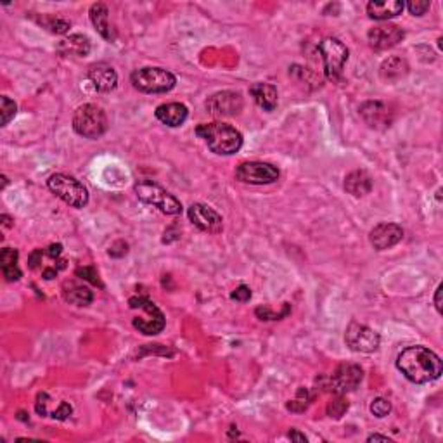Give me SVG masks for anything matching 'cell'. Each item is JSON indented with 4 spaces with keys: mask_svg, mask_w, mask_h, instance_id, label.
<instances>
[{
    "mask_svg": "<svg viewBox=\"0 0 443 443\" xmlns=\"http://www.w3.org/2000/svg\"><path fill=\"white\" fill-rule=\"evenodd\" d=\"M397 367L408 381L424 384L442 376V359L426 346H408L397 356Z\"/></svg>",
    "mask_w": 443,
    "mask_h": 443,
    "instance_id": "1",
    "label": "cell"
},
{
    "mask_svg": "<svg viewBox=\"0 0 443 443\" xmlns=\"http://www.w3.org/2000/svg\"><path fill=\"white\" fill-rule=\"evenodd\" d=\"M196 135L203 138L208 149L218 156L235 154L242 145L241 132L232 125L222 123V121L197 125Z\"/></svg>",
    "mask_w": 443,
    "mask_h": 443,
    "instance_id": "2",
    "label": "cell"
},
{
    "mask_svg": "<svg viewBox=\"0 0 443 443\" xmlns=\"http://www.w3.org/2000/svg\"><path fill=\"white\" fill-rule=\"evenodd\" d=\"M134 89L144 93H166L177 85V78L173 73L163 68H141L135 69L130 76Z\"/></svg>",
    "mask_w": 443,
    "mask_h": 443,
    "instance_id": "3",
    "label": "cell"
},
{
    "mask_svg": "<svg viewBox=\"0 0 443 443\" xmlns=\"http://www.w3.org/2000/svg\"><path fill=\"white\" fill-rule=\"evenodd\" d=\"M73 130L85 138H99L107 130V116L102 107L83 104L73 114Z\"/></svg>",
    "mask_w": 443,
    "mask_h": 443,
    "instance_id": "4",
    "label": "cell"
},
{
    "mask_svg": "<svg viewBox=\"0 0 443 443\" xmlns=\"http://www.w3.org/2000/svg\"><path fill=\"white\" fill-rule=\"evenodd\" d=\"M47 187L52 194L73 208H83L89 203V190L80 180L66 173H54L48 177Z\"/></svg>",
    "mask_w": 443,
    "mask_h": 443,
    "instance_id": "5",
    "label": "cell"
},
{
    "mask_svg": "<svg viewBox=\"0 0 443 443\" xmlns=\"http://www.w3.org/2000/svg\"><path fill=\"white\" fill-rule=\"evenodd\" d=\"M135 194L141 201L151 204V206L158 208L161 213L165 215H180L182 213V204L177 199L173 194L163 189L158 183L151 182V180H141L135 183L134 187Z\"/></svg>",
    "mask_w": 443,
    "mask_h": 443,
    "instance_id": "6",
    "label": "cell"
},
{
    "mask_svg": "<svg viewBox=\"0 0 443 443\" xmlns=\"http://www.w3.org/2000/svg\"><path fill=\"white\" fill-rule=\"evenodd\" d=\"M318 52L324 62V73L327 80L338 82L343 75V68L348 61V47L338 38L327 37L318 44Z\"/></svg>",
    "mask_w": 443,
    "mask_h": 443,
    "instance_id": "7",
    "label": "cell"
},
{
    "mask_svg": "<svg viewBox=\"0 0 443 443\" xmlns=\"http://www.w3.org/2000/svg\"><path fill=\"white\" fill-rule=\"evenodd\" d=\"M130 308H141L145 311V317L134 318V327L145 336H154L165 329V315L163 311L145 296H134L128 300Z\"/></svg>",
    "mask_w": 443,
    "mask_h": 443,
    "instance_id": "8",
    "label": "cell"
},
{
    "mask_svg": "<svg viewBox=\"0 0 443 443\" xmlns=\"http://www.w3.org/2000/svg\"><path fill=\"white\" fill-rule=\"evenodd\" d=\"M235 179L239 182L253 183V186H265L273 183L279 179V168L272 163L263 161H246L235 168Z\"/></svg>",
    "mask_w": 443,
    "mask_h": 443,
    "instance_id": "9",
    "label": "cell"
},
{
    "mask_svg": "<svg viewBox=\"0 0 443 443\" xmlns=\"http://www.w3.org/2000/svg\"><path fill=\"white\" fill-rule=\"evenodd\" d=\"M345 343L352 352L356 353H374L379 348V334L374 329L360 324V322H350L345 332Z\"/></svg>",
    "mask_w": 443,
    "mask_h": 443,
    "instance_id": "10",
    "label": "cell"
},
{
    "mask_svg": "<svg viewBox=\"0 0 443 443\" xmlns=\"http://www.w3.org/2000/svg\"><path fill=\"white\" fill-rule=\"evenodd\" d=\"M363 370L356 363H339L334 372L329 377V388L338 395H345L353 391L362 383Z\"/></svg>",
    "mask_w": 443,
    "mask_h": 443,
    "instance_id": "11",
    "label": "cell"
},
{
    "mask_svg": "<svg viewBox=\"0 0 443 443\" xmlns=\"http://www.w3.org/2000/svg\"><path fill=\"white\" fill-rule=\"evenodd\" d=\"M242 97L239 92H232V90H224V92H217L206 100V111L213 116H235L241 113Z\"/></svg>",
    "mask_w": 443,
    "mask_h": 443,
    "instance_id": "12",
    "label": "cell"
},
{
    "mask_svg": "<svg viewBox=\"0 0 443 443\" xmlns=\"http://www.w3.org/2000/svg\"><path fill=\"white\" fill-rule=\"evenodd\" d=\"M187 217L192 222V225H196L199 230L208 232V234H220L224 230V220H222V217L213 208L206 206V204H190L189 210H187Z\"/></svg>",
    "mask_w": 443,
    "mask_h": 443,
    "instance_id": "13",
    "label": "cell"
},
{
    "mask_svg": "<svg viewBox=\"0 0 443 443\" xmlns=\"http://www.w3.org/2000/svg\"><path fill=\"white\" fill-rule=\"evenodd\" d=\"M362 120L374 130H386L393 123V111L381 100H367L359 107Z\"/></svg>",
    "mask_w": 443,
    "mask_h": 443,
    "instance_id": "14",
    "label": "cell"
},
{
    "mask_svg": "<svg viewBox=\"0 0 443 443\" xmlns=\"http://www.w3.org/2000/svg\"><path fill=\"white\" fill-rule=\"evenodd\" d=\"M405 33L400 26L397 24H379V26L370 28L369 33H367V40L369 45L376 51H388V48L395 47V45L400 44L404 40Z\"/></svg>",
    "mask_w": 443,
    "mask_h": 443,
    "instance_id": "15",
    "label": "cell"
},
{
    "mask_svg": "<svg viewBox=\"0 0 443 443\" xmlns=\"http://www.w3.org/2000/svg\"><path fill=\"white\" fill-rule=\"evenodd\" d=\"M404 237V228L398 224H391V222H383L377 224L376 227L370 230L369 241L377 251H384V249L393 248L395 244L401 241Z\"/></svg>",
    "mask_w": 443,
    "mask_h": 443,
    "instance_id": "16",
    "label": "cell"
},
{
    "mask_svg": "<svg viewBox=\"0 0 443 443\" xmlns=\"http://www.w3.org/2000/svg\"><path fill=\"white\" fill-rule=\"evenodd\" d=\"M87 76L97 92H111L118 85L116 71L106 62H97V64L90 66Z\"/></svg>",
    "mask_w": 443,
    "mask_h": 443,
    "instance_id": "17",
    "label": "cell"
},
{
    "mask_svg": "<svg viewBox=\"0 0 443 443\" xmlns=\"http://www.w3.org/2000/svg\"><path fill=\"white\" fill-rule=\"evenodd\" d=\"M249 96L253 97L256 104L262 107L263 111H273L279 102V93H277V87L272 83L256 82L249 87Z\"/></svg>",
    "mask_w": 443,
    "mask_h": 443,
    "instance_id": "18",
    "label": "cell"
},
{
    "mask_svg": "<svg viewBox=\"0 0 443 443\" xmlns=\"http://www.w3.org/2000/svg\"><path fill=\"white\" fill-rule=\"evenodd\" d=\"M154 114L163 125L175 128L180 127V125L187 120L189 111H187V107L180 102H166L156 107Z\"/></svg>",
    "mask_w": 443,
    "mask_h": 443,
    "instance_id": "19",
    "label": "cell"
},
{
    "mask_svg": "<svg viewBox=\"0 0 443 443\" xmlns=\"http://www.w3.org/2000/svg\"><path fill=\"white\" fill-rule=\"evenodd\" d=\"M405 9V3L401 0H384V2H369L367 3V14L370 19L388 21L391 17H397Z\"/></svg>",
    "mask_w": 443,
    "mask_h": 443,
    "instance_id": "20",
    "label": "cell"
},
{
    "mask_svg": "<svg viewBox=\"0 0 443 443\" xmlns=\"http://www.w3.org/2000/svg\"><path fill=\"white\" fill-rule=\"evenodd\" d=\"M408 73V64L404 57L400 55H391V57L384 59L383 64L379 68L381 80L388 83H395L398 80L405 78Z\"/></svg>",
    "mask_w": 443,
    "mask_h": 443,
    "instance_id": "21",
    "label": "cell"
},
{
    "mask_svg": "<svg viewBox=\"0 0 443 443\" xmlns=\"http://www.w3.org/2000/svg\"><path fill=\"white\" fill-rule=\"evenodd\" d=\"M345 190L355 197H362L372 190V179L363 170H355L345 179Z\"/></svg>",
    "mask_w": 443,
    "mask_h": 443,
    "instance_id": "22",
    "label": "cell"
},
{
    "mask_svg": "<svg viewBox=\"0 0 443 443\" xmlns=\"http://www.w3.org/2000/svg\"><path fill=\"white\" fill-rule=\"evenodd\" d=\"M90 21H92L93 28L97 30V33L100 35L102 38L106 40H114V33L111 30V24H109V10H107L106 3H93L90 7Z\"/></svg>",
    "mask_w": 443,
    "mask_h": 443,
    "instance_id": "23",
    "label": "cell"
},
{
    "mask_svg": "<svg viewBox=\"0 0 443 443\" xmlns=\"http://www.w3.org/2000/svg\"><path fill=\"white\" fill-rule=\"evenodd\" d=\"M62 296H64V300L68 303L76 305V307H87L93 300L92 291L87 286H82V284L76 282H66L62 286Z\"/></svg>",
    "mask_w": 443,
    "mask_h": 443,
    "instance_id": "24",
    "label": "cell"
},
{
    "mask_svg": "<svg viewBox=\"0 0 443 443\" xmlns=\"http://www.w3.org/2000/svg\"><path fill=\"white\" fill-rule=\"evenodd\" d=\"M17 258H19V253L17 249L12 248H3L0 251V266H2V273L6 277L7 282H14V280L21 279V269L17 266Z\"/></svg>",
    "mask_w": 443,
    "mask_h": 443,
    "instance_id": "25",
    "label": "cell"
},
{
    "mask_svg": "<svg viewBox=\"0 0 443 443\" xmlns=\"http://www.w3.org/2000/svg\"><path fill=\"white\" fill-rule=\"evenodd\" d=\"M59 48L64 54H75L80 55V57H85L90 52V42L85 35H69L66 40L61 42Z\"/></svg>",
    "mask_w": 443,
    "mask_h": 443,
    "instance_id": "26",
    "label": "cell"
},
{
    "mask_svg": "<svg viewBox=\"0 0 443 443\" xmlns=\"http://www.w3.org/2000/svg\"><path fill=\"white\" fill-rule=\"evenodd\" d=\"M37 21L42 24V26L47 28L48 31H52V33H57V35L66 33V31H68L69 28H71V24H69L66 19H61V17L42 16V17H38Z\"/></svg>",
    "mask_w": 443,
    "mask_h": 443,
    "instance_id": "27",
    "label": "cell"
},
{
    "mask_svg": "<svg viewBox=\"0 0 443 443\" xmlns=\"http://www.w3.org/2000/svg\"><path fill=\"white\" fill-rule=\"evenodd\" d=\"M289 311H291V305L284 303L282 310L280 311H273L270 307H258L255 310V314H256V317L262 318V320H279V318L286 317Z\"/></svg>",
    "mask_w": 443,
    "mask_h": 443,
    "instance_id": "28",
    "label": "cell"
},
{
    "mask_svg": "<svg viewBox=\"0 0 443 443\" xmlns=\"http://www.w3.org/2000/svg\"><path fill=\"white\" fill-rule=\"evenodd\" d=\"M16 111H17V106L14 100H10L7 96L0 97V116H2L0 123H2V127H6V125L16 116Z\"/></svg>",
    "mask_w": 443,
    "mask_h": 443,
    "instance_id": "29",
    "label": "cell"
},
{
    "mask_svg": "<svg viewBox=\"0 0 443 443\" xmlns=\"http://www.w3.org/2000/svg\"><path fill=\"white\" fill-rule=\"evenodd\" d=\"M310 400L311 398H310V393H308L307 388H300L296 393V398L287 404V408L293 412H305L308 408V405H310Z\"/></svg>",
    "mask_w": 443,
    "mask_h": 443,
    "instance_id": "30",
    "label": "cell"
},
{
    "mask_svg": "<svg viewBox=\"0 0 443 443\" xmlns=\"http://www.w3.org/2000/svg\"><path fill=\"white\" fill-rule=\"evenodd\" d=\"M346 410H348V400H345V397H343V395L336 393L334 400L329 401V405H327V415L329 417L339 419Z\"/></svg>",
    "mask_w": 443,
    "mask_h": 443,
    "instance_id": "31",
    "label": "cell"
},
{
    "mask_svg": "<svg viewBox=\"0 0 443 443\" xmlns=\"http://www.w3.org/2000/svg\"><path fill=\"white\" fill-rule=\"evenodd\" d=\"M370 412H372V415H376V417H386L388 414L391 412V401L388 400V398H376V400H372V404H370Z\"/></svg>",
    "mask_w": 443,
    "mask_h": 443,
    "instance_id": "32",
    "label": "cell"
},
{
    "mask_svg": "<svg viewBox=\"0 0 443 443\" xmlns=\"http://www.w3.org/2000/svg\"><path fill=\"white\" fill-rule=\"evenodd\" d=\"M405 7H407L412 16H422V14L428 12L431 2H428V0H412V2L405 3Z\"/></svg>",
    "mask_w": 443,
    "mask_h": 443,
    "instance_id": "33",
    "label": "cell"
},
{
    "mask_svg": "<svg viewBox=\"0 0 443 443\" xmlns=\"http://www.w3.org/2000/svg\"><path fill=\"white\" fill-rule=\"evenodd\" d=\"M76 275H78L80 279H85V280H89V282H92L93 286L102 287V282L99 280V275H97V272L93 266H83V269H78L76 270Z\"/></svg>",
    "mask_w": 443,
    "mask_h": 443,
    "instance_id": "34",
    "label": "cell"
},
{
    "mask_svg": "<svg viewBox=\"0 0 443 443\" xmlns=\"http://www.w3.org/2000/svg\"><path fill=\"white\" fill-rule=\"evenodd\" d=\"M71 412H73L71 405L66 404V401H61V404H59V407L51 414V417L59 419V421H64V419H68L69 415H71Z\"/></svg>",
    "mask_w": 443,
    "mask_h": 443,
    "instance_id": "35",
    "label": "cell"
},
{
    "mask_svg": "<svg viewBox=\"0 0 443 443\" xmlns=\"http://www.w3.org/2000/svg\"><path fill=\"white\" fill-rule=\"evenodd\" d=\"M230 298H232V300L242 301V303H244V301H249V298H251V289H249L248 286H244V284H242V286L235 287V289L232 291Z\"/></svg>",
    "mask_w": 443,
    "mask_h": 443,
    "instance_id": "36",
    "label": "cell"
},
{
    "mask_svg": "<svg viewBox=\"0 0 443 443\" xmlns=\"http://www.w3.org/2000/svg\"><path fill=\"white\" fill-rule=\"evenodd\" d=\"M48 405V395L47 393H40L37 398V404H35V408L40 415H51V412L47 410Z\"/></svg>",
    "mask_w": 443,
    "mask_h": 443,
    "instance_id": "37",
    "label": "cell"
},
{
    "mask_svg": "<svg viewBox=\"0 0 443 443\" xmlns=\"http://www.w3.org/2000/svg\"><path fill=\"white\" fill-rule=\"evenodd\" d=\"M42 263V249H35L30 256H28V265L30 269H37Z\"/></svg>",
    "mask_w": 443,
    "mask_h": 443,
    "instance_id": "38",
    "label": "cell"
},
{
    "mask_svg": "<svg viewBox=\"0 0 443 443\" xmlns=\"http://www.w3.org/2000/svg\"><path fill=\"white\" fill-rule=\"evenodd\" d=\"M61 253H62V246L61 244H51L47 248V255L51 256L52 260H57L59 256H61Z\"/></svg>",
    "mask_w": 443,
    "mask_h": 443,
    "instance_id": "39",
    "label": "cell"
},
{
    "mask_svg": "<svg viewBox=\"0 0 443 443\" xmlns=\"http://www.w3.org/2000/svg\"><path fill=\"white\" fill-rule=\"evenodd\" d=\"M442 291H443V286L440 284L435 291V307L436 310H438V314H442Z\"/></svg>",
    "mask_w": 443,
    "mask_h": 443,
    "instance_id": "40",
    "label": "cell"
},
{
    "mask_svg": "<svg viewBox=\"0 0 443 443\" xmlns=\"http://www.w3.org/2000/svg\"><path fill=\"white\" fill-rule=\"evenodd\" d=\"M287 436H289L291 440H294V442H305V443H307V436L301 435V433H298L296 429H291L289 435H287Z\"/></svg>",
    "mask_w": 443,
    "mask_h": 443,
    "instance_id": "41",
    "label": "cell"
},
{
    "mask_svg": "<svg viewBox=\"0 0 443 443\" xmlns=\"http://www.w3.org/2000/svg\"><path fill=\"white\" fill-rule=\"evenodd\" d=\"M55 275H57V269H45L44 270V279L51 280V279H54Z\"/></svg>",
    "mask_w": 443,
    "mask_h": 443,
    "instance_id": "42",
    "label": "cell"
},
{
    "mask_svg": "<svg viewBox=\"0 0 443 443\" xmlns=\"http://www.w3.org/2000/svg\"><path fill=\"white\" fill-rule=\"evenodd\" d=\"M367 442H390V438L383 435H370L369 438H367Z\"/></svg>",
    "mask_w": 443,
    "mask_h": 443,
    "instance_id": "43",
    "label": "cell"
},
{
    "mask_svg": "<svg viewBox=\"0 0 443 443\" xmlns=\"http://www.w3.org/2000/svg\"><path fill=\"white\" fill-rule=\"evenodd\" d=\"M2 222H3V227H10V225H12V220H10L7 215H2Z\"/></svg>",
    "mask_w": 443,
    "mask_h": 443,
    "instance_id": "44",
    "label": "cell"
},
{
    "mask_svg": "<svg viewBox=\"0 0 443 443\" xmlns=\"http://www.w3.org/2000/svg\"><path fill=\"white\" fill-rule=\"evenodd\" d=\"M6 186H7V179L2 175V189H3V187H6Z\"/></svg>",
    "mask_w": 443,
    "mask_h": 443,
    "instance_id": "45",
    "label": "cell"
}]
</instances>
